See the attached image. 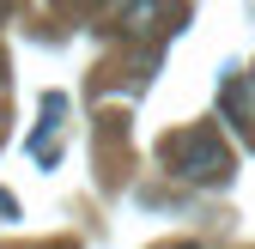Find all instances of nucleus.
<instances>
[{
  "label": "nucleus",
  "instance_id": "obj_5",
  "mask_svg": "<svg viewBox=\"0 0 255 249\" xmlns=\"http://www.w3.org/2000/svg\"><path fill=\"white\" fill-rule=\"evenodd\" d=\"M0 79H6V55H0Z\"/></svg>",
  "mask_w": 255,
  "mask_h": 249
},
{
  "label": "nucleus",
  "instance_id": "obj_7",
  "mask_svg": "<svg viewBox=\"0 0 255 249\" xmlns=\"http://www.w3.org/2000/svg\"><path fill=\"white\" fill-rule=\"evenodd\" d=\"M110 6H122V0H110Z\"/></svg>",
  "mask_w": 255,
  "mask_h": 249
},
{
  "label": "nucleus",
  "instance_id": "obj_4",
  "mask_svg": "<svg viewBox=\"0 0 255 249\" xmlns=\"http://www.w3.org/2000/svg\"><path fill=\"white\" fill-rule=\"evenodd\" d=\"M12 6H18V0H0V24H6V12H12Z\"/></svg>",
  "mask_w": 255,
  "mask_h": 249
},
{
  "label": "nucleus",
  "instance_id": "obj_3",
  "mask_svg": "<svg viewBox=\"0 0 255 249\" xmlns=\"http://www.w3.org/2000/svg\"><path fill=\"white\" fill-rule=\"evenodd\" d=\"M170 0H134V6H128L122 12V30H128V37H146V30H164L170 24Z\"/></svg>",
  "mask_w": 255,
  "mask_h": 249
},
{
  "label": "nucleus",
  "instance_id": "obj_6",
  "mask_svg": "<svg viewBox=\"0 0 255 249\" xmlns=\"http://www.w3.org/2000/svg\"><path fill=\"white\" fill-rule=\"evenodd\" d=\"M0 134H6V116H0Z\"/></svg>",
  "mask_w": 255,
  "mask_h": 249
},
{
  "label": "nucleus",
  "instance_id": "obj_1",
  "mask_svg": "<svg viewBox=\"0 0 255 249\" xmlns=\"http://www.w3.org/2000/svg\"><path fill=\"white\" fill-rule=\"evenodd\" d=\"M164 170L182 182H225L231 176V146L213 128H182L164 140Z\"/></svg>",
  "mask_w": 255,
  "mask_h": 249
},
{
  "label": "nucleus",
  "instance_id": "obj_2",
  "mask_svg": "<svg viewBox=\"0 0 255 249\" xmlns=\"http://www.w3.org/2000/svg\"><path fill=\"white\" fill-rule=\"evenodd\" d=\"M219 104H225V122L243 134V140H255V98H249V79L243 73H225L219 79Z\"/></svg>",
  "mask_w": 255,
  "mask_h": 249
}]
</instances>
